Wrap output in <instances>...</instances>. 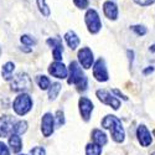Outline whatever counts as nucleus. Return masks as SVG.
Masks as SVG:
<instances>
[{"mask_svg": "<svg viewBox=\"0 0 155 155\" xmlns=\"http://www.w3.org/2000/svg\"><path fill=\"white\" fill-rule=\"evenodd\" d=\"M30 153H31V155H45L46 154V151L42 147H36V148L31 149Z\"/></svg>", "mask_w": 155, "mask_h": 155, "instance_id": "obj_29", "label": "nucleus"}, {"mask_svg": "<svg viewBox=\"0 0 155 155\" xmlns=\"http://www.w3.org/2000/svg\"><path fill=\"white\" fill-rule=\"evenodd\" d=\"M68 84H76L78 87V91H84L87 88V78L83 74L80 64L72 61L70 63V78H68Z\"/></svg>", "mask_w": 155, "mask_h": 155, "instance_id": "obj_2", "label": "nucleus"}, {"mask_svg": "<svg viewBox=\"0 0 155 155\" xmlns=\"http://www.w3.org/2000/svg\"><path fill=\"white\" fill-rule=\"evenodd\" d=\"M14 119L9 115H5V117L0 118V138L8 137L12 130H14Z\"/></svg>", "mask_w": 155, "mask_h": 155, "instance_id": "obj_11", "label": "nucleus"}, {"mask_svg": "<svg viewBox=\"0 0 155 155\" xmlns=\"http://www.w3.org/2000/svg\"><path fill=\"white\" fill-rule=\"evenodd\" d=\"M137 137H138L139 143L143 145V147H149V145L151 144V141H153L151 134H150V132L147 129L145 125H139V127H138Z\"/></svg>", "mask_w": 155, "mask_h": 155, "instance_id": "obj_13", "label": "nucleus"}, {"mask_svg": "<svg viewBox=\"0 0 155 155\" xmlns=\"http://www.w3.org/2000/svg\"><path fill=\"white\" fill-rule=\"evenodd\" d=\"M112 93H113V94H117L118 97H120V98H123V99H125V101L128 99V98H127V97H125V96H124V94H123L120 91H118V89H113Z\"/></svg>", "mask_w": 155, "mask_h": 155, "instance_id": "obj_32", "label": "nucleus"}, {"mask_svg": "<svg viewBox=\"0 0 155 155\" xmlns=\"http://www.w3.org/2000/svg\"><path fill=\"white\" fill-rule=\"evenodd\" d=\"M0 155H10L8 147L3 143V141H0Z\"/></svg>", "mask_w": 155, "mask_h": 155, "instance_id": "obj_31", "label": "nucleus"}, {"mask_svg": "<svg viewBox=\"0 0 155 155\" xmlns=\"http://www.w3.org/2000/svg\"><path fill=\"white\" fill-rule=\"evenodd\" d=\"M132 30L134 32H137V35L139 36H143L147 34V29L144 26H141V25H135V26H132Z\"/></svg>", "mask_w": 155, "mask_h": 155, "instance_id": "obj_26", "label": "nucleus"}, {"mask_svg": "<svg viewBox=\"0 0 155 155\" xmlns=\"http://www.w3.org/2000/svg\"><path fill=\"white\" fill-rule=\"evenodd\" d=\"M48 72H50V74H52L54 77L60 78V80H64L68 74V71H67L66 66H64L63 63H61L60 61H56V62H54L52 64H51L50 68H48Z\"/></svg>", "mask_w": 155, "mask_h": 155, "instance_id": "obj_10", "label": "nucleus"}, {"mask_svg": "<svg viewBox=\"0 0 155 155\" xmlns=\"http://www.w3.org/2000/svg\"><path fill=\"white\" fill-rule=\"evenodd\" d=\"M84 20H86V25H87L89 32L97 34V32L101 30L102 22H101V19H99L98 12H97L94 9H89V10L86 12Z\"/></svg>", "mask_w": 155, "mask_h": 155, "instance_id": "obj_5", "label": "nucleus"}, {"mask_svg": "<svg viewBox=\"0 0 155 155\" xmlns=\"http://www.w3.org/2000/svg\"><path fill=\"white\" fill-rule=\"evenodd\" d=\"M61 91V84L60 83H52L50 86V89H48V98L50 99H55L57 97V94L60 93Z\"/></svg>", "mask_w": 155, "mask_h": 155, "instance_id": "obj_22", "label": "nucleus"}, {"mask_svg": "<svg viewBox=\"0 0 155 155\" xmlns=\"http://www.w3.org/2000/svg\"><path fill=\"white\" fill-rule=\"evenodd\" d=\"M64 40H66V42H67V45L71 50H76L80 45V38L76 35V32H73V31L66 32V35H64Z\"/></svg>", "mask_w": 155, "mask_h": 155, "instance_id": "obj_16", "label": "nucleus"}, {"mask_svg": "<svg viewBox=\"0 0 155 155\" xmlns=\"http://www.w3.org/2000/svg\"><path fill=\"white\" fill-rule=\"evenodd\" d=\"M56 124H57V127H62L64 124V115L61 110H58L56 113Z\"/></svg>", "mask_w": 155, "mask_h": 155, "instance_id": "obj_27", "label": "nucleus"}, {"mask_svg": "<svg viewBox=\"0 0 155 155\" xmlns=\"http://www.w3.org/2000/svg\"><path fill=\"white\" fill-rule=\"evenodd\" d=\"M93 76L94 78L99 82H106L108 81V71L106 67V62L104 60L99 58L96 63H94V67H93Z\"/></svg>", "mask_w": 155, "mask_h": 155, "instance_id": "obj_7", "label": "nucleus"}, {"mask_svg": "<svg viewBox=\"0 0 155 155\" xmlns=\"http://www.w3.org/2000/svg\"><path fill=\"white\" fill-rule=\"evenodd\" d=\"M153 71H154V67H153V66H150L149 68L144 70V71H143V73H144V74H148V73H150V72H153Z\"/></svg>", "mask_w": 155, "mask_h": 155, "instance_id": "obj_33", "label": "nucleus"}, {"mask_svg": "<svg viewBox=\"0 0 155 155\" xmlns=\"http://www.w3.org/2000/svg\"><path fill=\"white\" fill-rule=\"evenodd\" d=\"M54 125H55V118L51 113H46L41 119V130L44 137H50L54 133Z\"/></svg>", "mask_w": 155, "mask_h": 155, "instance_id": "obj_8", "label": "nucleus"}, {"mask_svg": "<svg viewBox=\"0 0 155 155\" xmlns=\"http://www.w3.org/2000/svg\"><path fill=\"white\" fill-rule=\"evenodd\" d=\"M36 82H37L38 87H40L41 89H47L51 86V82L48 80V77H46V76H37Z\"/></svg>", "mask_w": 155, "mask_h": 155, "instance_id": "obj_23", "label": "nucleus"}, {"mask_svg": "<svg viewBox=\"0 0 155 155\" xmlns=\"http://www.w3.org/2000/svg\"><path fill=\"white\" fill-rule=\"evenodd\" d=\"M92 139H93V143H96L101 147L107 144V135L102 130H99V129H94L92 132Z\"/></svg>", "mask_w": 155, "mask_h": 155, "instance_id": "obj_18", "label": "nucleus"}, {"mask_svg": "<svg viewBox=\"0 0 155 155\" xmlns=\"http://www.w3.org/2000/svg\"><path fill=\"white\" fill-rule=\"evenodd\" d=\"M134 2L138 4V5H141V6H148V5H151L155 3V0H134Z\"/></svg>", "mask_w": 155, "mask_h": 155, "instance_id": "obj_30", "label": "nucleus"}, {"mask_svg": "<svg viewBox=\"0 0 155 155\" xmlns=\"http://www.w3.org/2000/svg\"><path fill=\"white\" fill-rule=\"evenodd\" d=\"M103 11H104V15L110 20H115L118 16V8L112 2H106L103 4Z\"/></svg>", "mask_w": 155, "mask_h": 155, "instance_id": "obj_15", "label": "nucleus"}, {"mask_svg": "<svg viewBox=\"0 0 155 155\" xmlns=\"http://www.w3.org/2000/svg\"><path fill=\"white\" fill-rule=\"evenodd\" d=\"M10 87L14 92H25V91H29L32 87V82H31V78L29 77V74L20 72L15 77H12Z\"/></svg>", "mask_w": 155, "mask_h": 155, "instance_id": "obj_4", "label": "nucleus"}, {"mask_svg": "<svg viewBox=\"0 0 155 155\" xmlns=\"http://www.w3.org/2000/svg\"><path fill=\"white\" fill-rule=\"evenodd\" d=\"M0 52H2V51H0Z\"/></svg>", "mask_w": 155, "mask_h": 155, "instance_id": "obj_37", "label": "nucleus"}, {"mask_svg": "<svg viewBox=\"0 0 155 155\" xmlns=\"http://www.w3.org/2000/svg\"><path fill=\"white\" fill-rule=\"evenodd\" d=\"M150 51H151V52H155V45H153V46L150 47Z\"/></svg>", "mask_w": 155, "mask_h": 155, "instance_id": "obj_34", "label": "nucleus"}, {"mask_svg": "<svg viewBox=\"0 0 155 155\" xmlns=\"http://www.w3.org/2000/svg\"><path fill=\"white\" fill-rule=\"evenodd\" d=\"M37 6H38V10L41 11V14L44 16H48L50 15V8L46 5L45 0H37Z\"/></svg>", "mask_w": 155, "mask_h": 155, "instance_id": "obj_24", "label": "nucleus"}, {"mask_svg": "<svg viewBox=\"0 0 155 155\" xmlns=\"http://www.w3.org/2000/svg\"><path fill=\"white\" fill-rule=\"evenodd\" d=\"M97 97L102 103H104V104L112 107L113 109H118L120 107V102L114 96H112L108 91H106V89H98L97 91Z\"/></svg>", "mask_w": 155, "mask_h": 155, "instance_id": "obj_6", "label": "nucleus"}, {"mask_svg": "<svg viewBox=\"0 0 155 155\" xmlns=\"http://www.w3.org/2000/svg\"><path fill=\"white\" fill-rule=\"evenodd\" d=\"M21 42L24 44V45H26V46H32V45H35V40L32 37H30L29 35H22L21 36Z\"/></svg>", "mask_w": 155, "mask_h": 155, "instance_id": "obj_25", "label": "nucleus"}, {"mask_svg": "<svg viewBox=\"0 0 155 155\" xmlns=\"http://www.w3.org/2000/svg\"><path fill=\"white\" fill-rule=\"evenodd\" d=\"M78 104H80V112H81L82 118L84 120H89V118H91V113L93 110V103L88 98L82 97L78 102Z\"/></svg>", "mask_w": 155, "mask_h": 155, "instance_id": "obj_12", "label": "nucleus"}, {"mask_svg": "<svg viewBox=\"0 0 155 155\" xmlns=\"http://www.w3.org/2000/svg\"><path fill=\"white\" fill-rule=\"evenodd\" d=\"M102 147L96 143H89L86 147V155H101Z\"/></svg>", "mask_w": 155, "mask_h": 155, "instance_id": "obj_20", "label": "nucleus"}, {"mask_svg": "<svg viewBox=\"0 0 155 155\" xmlns=\"http://www.w3.org/2000/svg\"><path fill=\"white\" fill-rule=\"evenodd\" d=\"M151 155H155V153H153V154H151Z\"/></svg>", "mask_w": 155, "mask_h": 155, "instance_id": "obj_35", "label": "nucleus"}, {"mask_svg": "<svg viewBox=\"0 0 155 155\" xmlns=\"http://www.w3.org/2000/svg\"><path fill=\"white\" fill-rule=\"evenodd\" d=\"M9 144L11 147V150L14 153H19L21 149H22V141H21V138L19 137V134L14 133L11 134L10 138H9Z\"/></svg>", "mask_w": 155, "mask_h": 155, "instance_id": "obj_17", "label": "nucleus"}, {"mask_svg": "<svg viewBox=\"0 0 155 155\" xmlns=\"http://www.w3.org/2000/svg\"><path fill=\"white\" fill-rule=\"evenodd\" d=\"M28 130V123L25 122V120H19L18 123H15V125H14V133H16V134H24L25 132Z\"/></svg>", "mask_w": 155, "mask_h": 155, "instance_id": "obj_21", "label": "nucleus"}, {"mask_svg": "<svg viewBox=\"0 0 155 155\" xmlns=\"http://www.w3.org/2000/svg\"><path fill=\"white\" fill-rule=\"evenodd\" d=\"M73 3L80 9H86L88 6V0H73Z\"/></svg>", "mask_w": 155, "mask_h": 155, "instance_id": "obj_28", "label": "nucleus"}, {"mask_svg": "<svg viewBox=\"0 0 155 155\" xmlns=\"http://www.w3.org/2000/svg\"><path fill=\"white\" fill-rule=\"evenodd\" d=\"M47 45H50L52 47V55L56 61H61L62 60V51H63V46H62V41L60 38H48L47 40Z\"/></svg>", "mask_w": 155, "mask_h": 155, "instance_id": "obj_14", "label": "nucleus"}, {"mask_svg": "<svg viewBox=\"0 0 155 155\" xmlns=\"http://www.w3.org/2000/svg\"><path fill=\"white\" fill-rule=\"evenodd\" d=\"M14 70H15V64L12 62H6L3 66V70H2V74L4 77V80L9 81L12 77V72H14Z\"/></svg>", "mask_w": 155, "mask_h": 155, "instance_id": "obj_19", "label": "nucleus"}, {"mask_svg": "<svg viewBox=\"0 0 155 155\" xmlns=\"http://www.w3.org/2000/svg\"><path fill=\"white\" fill-rule=\"evenodd\" d=\"M12 108H14L15 113L19 115H25L26 113H29L32 108V99L29 94L26 93H21L19 94L14 103H12Z\"/></svg>", "mask_w": 155, "mask_h": 155, "instance_id": "obj_3", "label": "nucleus"}, {"mask_svg": "<svg viewBox=\"0 0 155 155\" xmlns=\"http://www.w3.org/2000/svg\"><path fill=\"white\" fill-rule=\"evenodd\" d=\"M102 127H104L106 129H109L114 141L122 143L124 140L125 133H124L123 124L120 119H118L115 115H107V117H104V119L102 120Z\"/></svg>", "mask_w": 155, "mask_h": 155, "instance_id": "obj_1", "label": "nucleus"}, {"mask_svg": "<svg viewBox=\"0 0 155 155\" xmlns=\"http://www.w3.org/2000/svg\"><path fill=\"white\" fill-rule=\"evenodd\" d=\"M78 60L80 63L82 64V67L88 70L92 67V63H93V54L92 51L89 50L88 47H83L78 51Z\"/></svg>", "mask_w": 155, "mask_h": 155, "instance_id": "obj_9", "label": "nucleus"}, {"mask_svg": "<svg viewBox=\"0 0 155 155\" xmlns=\"http://www.w3.org/2000/svg\"><path fill=\"white\" fill-rule=\"evenodd\" d=\"M21 155H25V154H21Z\"/></svg>", "mask_w": 155, "mask_h": 155, "instance_id": "obj_36", "label": "nucleus"}]
</instances>
